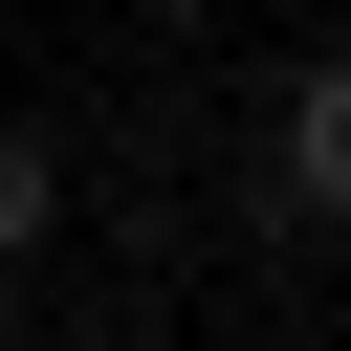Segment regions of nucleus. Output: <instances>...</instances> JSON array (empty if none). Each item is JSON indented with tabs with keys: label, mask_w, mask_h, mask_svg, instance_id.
Segmentation results:
<instances>
[{
	"label": "nucleus",
	"mask_w": 351,
	"mask_h": 351,
	"mask_svg": "<svg viewBox=\"0 0 351 351\" xmlns=\"http://www.w3.org/2000/svg\"><path fill=\"white\" fill-rule=\"evenodd\" d=\"M285 197H307V219H351V44L285 88Z\"/></svg>",
	"instance_id": "nucleus-1"
},
{
	"label": "nucleus",
	"mask_w": 351,
	"mask_h": 351,
	"mask_svg": "<svg viewBox=\"0 0 351 351\" xmlns=\"http://www.w3.org/2000/svg\"><path fill=\"white\" fill-rule=\"evenodd\" d=\"M44 219H66V176H44V132H22V110H0V263H22V241H44Z\"/></svg>",
	"instance_id": "nucleus-2"
}]
</instances>
